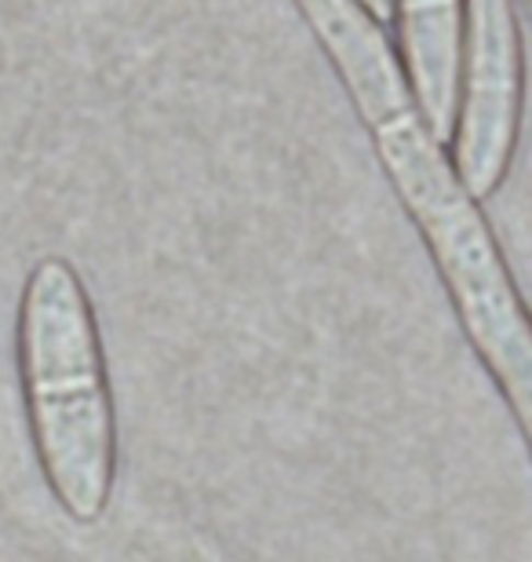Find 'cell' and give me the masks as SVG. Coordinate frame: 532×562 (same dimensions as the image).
<instances>
[{
    "instance_id": "cell-1",
    "label": "cell",
    "mask_w": 532,
    "mask_h": 562,
    "mask_svg": "<svg viewBox=\"0 0 532 562\" xmlns=\"http://www.w3.org/2000/svg\"><path fill=\"white\" fill-rule=\"evenodd\" d=\"M19 376L52 497L73 522H99L117 479V413L92 296L63 256H44L22 285Z\"/></svg>"
},
{
    "instance_id": "cell-2",
    "label": "cell",
    "mask_w": 532,
    "mask_h": 562,
    "mask_svg": "<svg viewBox=\"0 0 532 562\" xmlns=\"http://www.w3.org/2000/svg\"><path fill=\"white\" fill-rule=\"evenodd\" d=\"M420 234L449 289L463 336L489 369L532 453V314L478 212V201H467Z\"/></svg>"
},
{
    "instance_id": "cell-3",
    "label": "cell",
    "mask_w": 532,
    "mask_h": 562,
    "mask_svg": "<svg viewBox=\"0 0 532 562\" xmlns=\"http://www.w3.org/2000/svg\"><path fill=\"white\" fill-rule=\"evenodd\" d=\"M467 74L456 125V179L474 201L496 194L522 125V37L511 0H467Z\"/></svg>"
},
{
    "instance_id": "cell-4",
    "label": "cell",
    "mask_w": 532,
    "mask_h": 562,
    "mask_svg": "<svg viewBox=\"0 0 532 562\" xmlns=\"http://www.w3.org/2000/svg\"><path fill=\"white\" fill-rule=\"evenodd\" d=\"M460 0H401L405 66L427 132L449 143L460 99Z\"/></svg>"
},
{
    "instance_id": "cell-5",
    "label": "cell",
    "mask_w": 532,
    "mask_h": 562,
    "mask_svg": "<svg viewBox=\"0 0 532 562\" xmlns=\"http://www.w3.org/2000/svg\"><path fill=\"white\" fill-rule=\"evenodd\" d=\"M365 8H369L376 19H387V15H390V0H365Z\"/></svg>"
}]
</instances>
